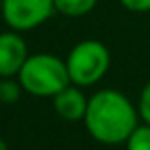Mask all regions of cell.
<instances>
[{
	"label": "cell",
	"mask_w": 150,
	"mask_h": 150,
	"mask_svg": "<svg viewBox=\"0 0 150 150\" xmlns=\"http://www.w3.org/2000/svg\"><path fill=\"white\" fill-rule=\"evenodd\" d=\"M127 150H150V124H139L125 141Z\"/></svg>",
	"instance_id": "obj_8"
},
{
	"label": "cell",
	"mask_w": 150,
	"mask_h": 150,
	"mask_svg": "<svg viewBox=\"0 0 150 150\" xmlns=\"http://www.w3.org/2000/svg\"><path fill=\"white\" fill-rule=\"evenodd\" d=\"M21 84H19V80L15 82L13 78H2V82H0V101L4 103V105H11V103H15L21 97Z\"/></svg>",
	"instance_id": "obj_9"
},
{
	"label": "cell",
	"mask_w": 150,
	"mask_h": 150,
	"mask_svg": "<svg viewBox=\"0 0 150 150\" xmlns=\"http://www.w3.org/2000/svg\"><path fill=\"white\" fill-rule=\"evenodd\" d=\"M120 4L129 11H135V13H144L150 11V0H120Z\"/></svg>",
	"instance_id": "obj_11"
},
{
	"label": "cell",
	"mask_w": 150,
	"mask_h": 150,
	"mask_svg": "<svg viewBox=\"0 0 150 150\" xmlns=\"http://www.w3.org/2000/svg\"><path fill=\"white\" fill-rule=\"evenodd\" d=\"M0 150H8V144L4 143V139H2V137H0Z\"/></svg>",
	"instance_id": "obj_12"
},
{
	"label": "cell",
	"mask_w": 150,
	"mask_h": 150,
	"mask_svg": "<svg viewBox=\"0 0 150 150\" xmlns=\"http://www.w3.org/2000/svg\"><path fill=\"white\" fill-rule=\"evenodd\" d=\"M70 84L89 88L105 78L110 69V51L99 40H82L65 59Z\"/></svg>",
	"instance_id": "obj_3"
},
{
	"label": "cell",
	"mask_w": 150,
	"mask_h": 150,
	"mask_svg": "<svg viewBox=\"0 0 150 150\" xmlns=\"http://www.w3.org/2000/svg\"><path fill=\"white\" fill-rule=\"evenodd\" d=\"M29 55L30 53L21 33L17 30L0 33V78H15Z\"/></svg>",
	"instance_id": "obj_5"
},
{
	"label": "cell",
	"mask_w": 150,
	"mask_h": 150,
	"mask_svg": "<svg viewBox=\"0 0 150 150\" xmlns=\"http://www.w3.org/2000/svg\"><path fill=\"white\" fill-rule=\"evenodd\" d=\"M53 2L55 11L63 13L65 17H84L97 6L99 0H53Z\"/></svg>",
	"instance_id": "obj_7"
},
{
	"label": "cell",
	"mask_w": 150,
	"mask_h": 150,
	"mask_svg": "<svg viewBox=\"0 0 150 150\" xmlns=\"http://www.w3.org/2000/svg\"><path fill=\"white\" fill-rule=\"evenodd\" d=\"M55 13L53 0H2V17L11 30H34Z\"/></svg>",
	"instance_id": "obj_4"
},
{
	"label": "cell",
	"mask_w": 150,
	"mask_h": 150,
	"mask_svg": "<svg viewBox=\"0 0 150 150\" xmlns=\"http://www.w3.org/2000/svg\"><path fill=\"white\" fill-rule=\"evenodd\" d=\"M137 108H139L141 120H143L144 124H150V82L143 88V91H141V97H139V105H137Z\"/></svg>",
	"instance_id": "obj_10"
},
{
	"label": "cell",
	"mask_w": 150,
	"mask_h": 150,
	"mask_svg": "<svg viewBox=\"0 0 150 150\" xmlns=\"http://www.w3.org/2000/svg\"><path fill=\"white\" fill-rule=\"evenodd\" d=\"M51 99H53V108L57 112V116H61L67 122H78V120L84 122L89 99L84 95L80 86L69 84Z\"/></svg>",
	"instance_id": "obj_6"
},
{
	"label": "cell",
	"mask_w": 150,
	"mask_h": 150,
	"mask_svg": "<svg viewBox=\"0 0 150 150\" xmlns=\"http://www.w3.org/2000/svg\"><path fill=\"white\" fill-rule=\"evenodd\" d=\"M17 80L23 91L34 97H53L70 84L65 59L53 53H33L27 57Z\"/></svg>",
	"instance_id": "obj_2"
},
{
	"label": "cell",
	"mask_w": 150,
	"mask_h": 150,
	"mask_svg": "<svg viewBox=\"0 0 150 150\" xmlns=\"http://www.w3.org/2000/svg\"><path fill=\"white\" fill-rule=\"evenodd\" d=\"M139 108L118 89H101L89 97L84 125L101 144H122L139 125Z\"/></svg>",
	"instance_id": "obj_1"
},
{
	"label": "cell",
	"mask_w": 150,
	"mask_h": 150,
	"mask_svg": "<svg viewBox=\"0 0 150 150\" xmlns=\"http://www.w3.org/2000/svg\"><path fill=\"white\" fill-rule=\"evenodd\" d=\"M0 82H2V78H0Z\"/></svg>",
	"instance_id": "obj_13"
}]
</instances>
